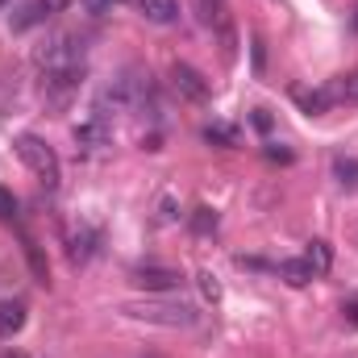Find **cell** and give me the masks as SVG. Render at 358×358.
Masks as SVG:
<instances>
[{
	"mask_svg": "<svg viewBox=\"0 0 358 358\" xmlns=\"http://www.w3.org/2000/svg\"><path fill=\"white\" fill-rule=\"evenodd\" d=\"M0 4H4V0H0Z\"/></svg>",
	"mask_w": 358,
	"mask_h": 358,
	"instance_id": "24",
	"label": "cell"
},
{
	"mask_svg": "<svg viewBox=\"0 0 358 358\" xmlns=\"http://www.w3.org/2000/svg\"><path fill=\"white\" fill-rule=\"evenodd\" d=\"M0 358H25V355H0Z\"/></svg>",
	"mask_w": 358,
	"mask_h": 358,
	"instance_id": "23",
	"label": "cell"
},
{
	"mask_svg": "<svg viewBox=\"0 0 358 358\" xmlns=\"http://www.w3.org/2000/svg\"><path fill=\"white\" fill-rule=\"evenodd\" d=\"M125 317L134 321H146V325H159V329H192L200 321V313L183 300H163V296H150V300H129L121 304Z\"/></svg>",
	"mask_w": 358,
	"mask_h": 358,
	"instance_id": "1",
	"label": "cell"
},
{
	"mask_svg": "<svg viewBox=\"0 0 358 358\" xmlns=\"http://www.w3.org/2000/svg\"><path fill=\"white\" fill-rule=\"evenodd\" d=\"M104 142H108V125H104V117H96V113H92L88 121L76 129V150L92 155V150H100Z\"/></svg>",
	"mask_w": 358,
	"mask_h": 358,
	"instance_id": "8",
	"label": "cell"
},
{
	"mask_svg": "<svg viewBox=\"0 0 358 358\" xmlns=\"http://www.w3.org/2000/svg\"><path fill=\"white\" fill-rule=\"evenodd\" d=\"M308 267H313V275H325V271L334 267V255H329V246L325 242H308Z\"/></svg>",
	"mask_w": 358,
	"mask_h": 358,
	"instance_id": "12",
	"label": "cell"
},
{
	"mask_svg": "<svg viewBox=\"0 0 358 358\" xmlns=\"http://www.w3.org/2000/svg\"><path fill=\"white\" fill-rule=\"evenodd\" d=\"M342 313H346V321H350V325H358V300H350V304H346Z\"/></svg>",
	"mask_w": 358,
	"mask_h": 358,
	"instance_id": "21",
	"label": "cell"
},
{
	"mask_svg": "<svg viewBox=\"0 0 358 358\" xmlns=\"http://www.w3.org/2000/svg\"><path fill=\"white\" fill-rule=\"evenodd\" d=\"M204 138H208V142H234V129H229V125H208Z\"/></svg>",
	"mask_w": 358,
	"mask_h": 358,
	"instance_id": "19",
	"label": "cell"
},
{
	"mask_svg": "<svg viewBox=\"0 0 358 358\" xmlns=\"http://www.w3.org/2000/svg\"><path fill=\"white\" fill-rule=\"evenodd\" d=\"M350 29L358 34V4H355V17H350Z\"/></svg>",
	"mask_w": 358,
	"mask_h": 358,
	"instance_id": "22",
	"label": "cell"
},
{
	"mask_svg": "<svg viewBox=\"0 0 358 358\" xmlns=\"http://www.w3.org/2000/svg\"><path fill=\"white\" fill-rule=\"evenodd\" d=\"M334 171L342 176V183H358V163H355V159H338V163H334Z\"/></svg>",
	"mask_w": 358,
	"mask_h": 358,
	"instance_id": "16",
	"label": "cell"
},
{
	"mask_svg": "<svg viewBox=\"0 0 358 358\" xmlns=\"http://www.w3.org/2000/svg\"><path fill=\"white\" fill-rule=\"evenodd\" d=\"M138 8L150 25H176L179 21V0H138Z\"/></svg>",
	"mask_w": 358,
	"mask_h": 358,
	"instance_id": "9",
	"label": "cell"
},
{
	"mask_svg": "<svg viewBox=\"0 0 358 358\" xmlns=\"http://www.w3.org/2000/svg\"><path fill=\"white\" fill-rule=\"evenodd\" d=\"M17 155H21V163L42 179L46 187H59V159H55V150L38 134H21L17 138Z\"/></svg>",
	"mask_w": 358,
	"mask_h": 358,
	"instance_id": "3",
	"label": "cell"
},
{
	"mask_svg": "<svg viewBox=\"0 0 358 358\" xmlns=\"http://www.w3.org/2000/svg\"><path fill=\"white\" fill-rule=\"evenodd\" d=\"M38 67L42 71H59V67H84V38L80 34H55L38 46Z\"/></svg>",
	"mask_w": 358,
	"mask_h": 358,
	"instance_id": "2",
	"label": "cell"
},
{
	"mask_svg": "<svg viewBox=\"0 0 358 358\" xmlns=\"http://www.w3.org/2000/svg\"><path fill=\"white\" fill-rule=\"evenodd\" d=\"M80 80H84V67H59V71H42V96L46 104L63 108L76 92H80Z\"/></svg>",
	"mask_w": 358,
	"mask_h": 358,
	"instance_id": "4",
	"label": "cell"
},
{
	"mask_svg": "<svg viewBox=\"0 0 358 358\" xmlns=\"http://www.w3.org/2000/svg\"><path fill=\"white\" fill-rule=\"evenodd\" d=\"M279 279H287L292 287H304V283H313L317 275L308 267V259H283V263H279Z\"/></svg>",
	"mask_w": 358,
	"mask_h": 358,
	"instance_id": "11",
	"label": "cell"
},
{
	"mask_svg": "<svg viewBox=\"0 0 358 358\" xmlns=\"http://www.w3.org/2000/svg\"><path fill=\"white\" fill-rule=\"evenodd\" d=\"M296 100L304 104V113H325L329 104H334V92L321 88V92H296Z\"/></svg>",
	"mask_w": 358,
	"mask_h": 358,
	"instance_id": "13",
	"label": "cell"
},
{
	"mask_svg": "<svg viewBox=\"0 0 358 358\" xmlns=\"http://www.w3.org/2000/svg\"><path fill=\"white\" fill-rule=\"evenodd\" d=\"M171 88H176L183 100H192V104H204V100L213 96V84H208L192 63H176V67H171Z\"/></svg>",
	"mask_w": 358,
	"mask_h": 358,
	"instance_id": "5",
	"label": "cell"
},
{
	"mask_svg": "<svg viewBox=\"0 0 358 358\" xmlns=\"http://www.w3.org/2000/svg\"><path fill=\"white\" fill-rule=\"evenodd\" d=\"M329 92H334V100H350V104H358V71L342 76V80H338Z\"/></svg>",
	"mask_w": 358,
	"mask_h": 358,
	"instance_id": "14",
	"label": "cell"
},
{
	"mask_svg": "<svg viewBox=\"0 0 358 358\" xmlns=\"http://www.w3.org/2000/svg\"><path fill=\"white\" fill-rule=\"evenodd\" d=\"M179 283H183V275H179L176 267H159V263L134 267V287H146V292H155V296H163V292H176Z\"/></svg>",
	"mask_w": 358,
	"mask_h": 358,
	"instance_id": "6",
	"label": "cell"
},
{
	"mask_svg": "<svg viewBox=\"0 0 358 358\" xmlns=\"http://www.w3.org/2000/svg\"><path fill=\"white\" fill-rule=\"evenodd\" d=\"M25 325V304L21 300H0V338H13Z\"/></svg>",
	"mask_w": 358,
	"mask_h": 358,
	"instance_id": "10",
	"label": "cell"
},
{
	"mask_svg": "<svg viewBox=\"0 0 358 358\" xmlns=\"http://www.w3.org/2000/svg\"><path fill=\"white\" fill-rule=\"evenodd\" d=\"M192 229H196V234H208V229H217V213H213V208H196V217H192Z\"/></svg>",
	"mask_w": 358,
	"mask_h": 358,
	"instance_id": "15",
	"label": "cell"
},
{
	"mask_svg": "<svg viewBox=\"0 0 358 358\" xmlns=\"http://www.w3.org/2000/svg\"><path fill=\"white\" fill-rule=\"evenodd\" d=\"M200 287H204V296H208V300H221V283H217V275L200 271Z\"/></svg>",
	"mask_w": 358,
	"mask_h": 358,
	"instance_id": "18",
	"label": "cell"
},
{
	"mask_svg": "<svg viewBox=\"0 0 358 358\" xmlns=\"http://www.w3.org/2000/svg\"><path fill=\"white\" fill-rule=\"evenodd\" d=\"M63 8H67V0H29V4L13 17V29H34V25L50 21V17L63 13Z\"/></svg>",
	"mask_w": 358,
	"mask_h": 358,
	"instance_id": "7",
	"label": "cell"
},
{
	"mask_svg": "<svg viewBox=\"0 0 358 358\" xmlns=\"http://www.w3.org/2000/svg\"><path fill=\"white\" fill-rule=\"evenodd\" d=\"M13 217H17V200L8 187H0V221H13Z\"/></svg>",
	"mask_w": 358,
	"mask_h": 358,
	"instance_id": "17",
	"label": "cell"
},
{
	"mask_svg": "<svg viewBox=\"0 0 358 358\" xmlns=\"http://www.w3.org/2000/svg\"><path fill=\"white\" fill-rule=\"evenodd\" d=\"M84 4H88L92 13H104V8H113V4H117V0H84Z\"/></svg>",
	"mask_w": 358,
	"mask_h": 358,
	"instance_id": "20",
	"label": "cell"
}]
</instances>
